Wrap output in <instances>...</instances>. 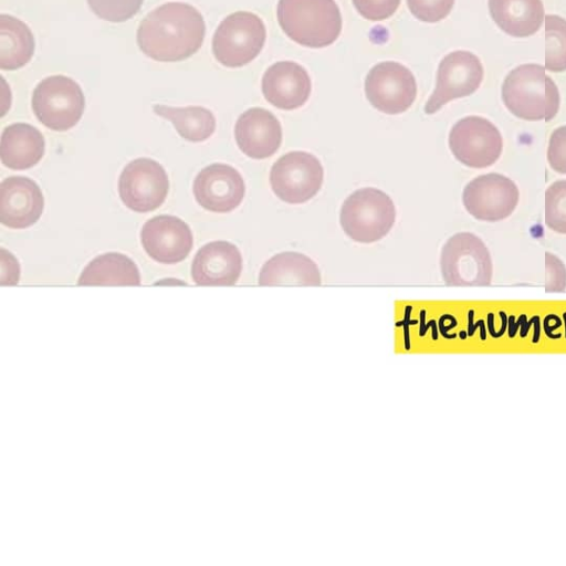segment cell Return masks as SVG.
I'll return each mask as SVG.
<instances>
[{
  "label": "cell",
  "instance_id": "cell-1",
  "mask_svg": "<svg viewBox=\"0 0 566 566\" xmlns=\"http://www.w3.org/2000/svg\"><path fill=\"white\" fill-rule=\"evenodd\" d=\"M201 13L185 2H168L149 12L137 30L143 53L159 62H177L196 53L205 38Z\"/></svg>",
  "mask_w": 566,
  "mask_h": 566
},
{
  "label": "cell",
  "instance_id": "cell-2",
  "mask_svg": "<svg viewBox=\"0 0 566 566\" xmlns=\"http://www.w3.org/2000/svg\"><path fill=\"white\" fill-rule=\"evenodd\" d=\"M502 101L515 117L548 122L559 109V92L545 67L527 63L513 69L502 84Z\"/></svg>",
  "mask_w": 566,
  "mask_h": 566
},
{
  "label": "cell",
  "instance_id": "cell-3",
  "mask_svg": "<svg viewBox=\"0 0 566 566\" xmlns=\"http://www.w3.org/2000/svg\"><path fill=\"white\" fill-rule=\"evenodd\" d=\"M276 15L284 33L307 48L328 46L342 31V14L334 0H279Z\"/></svg>",
  "mask_w": 566,
  "mask_h": 566
},
{
  "label": "cell",
  "instance_id": "cell-4",
  "mask_svg": "<svg viewBox=\"0 0 566 566\" xmlns=\"http://www.w3.org/2000/svg\"><path fill=\"white\" fill-rule=\"evenodd\" d=\"M396 209L384 191L366 187L350 193L342 205L340 227L352 240L373 243L382 239L392 228Z\"/></svg>",
  "mask_w": 566,
  "mask_h": 566
},
{
  "label": "cell",
  "instance_id": "cell-5",
  "mask_svg": "<svg viewBox=\"0 0 566 566\" xmlns=\"http://www.w3.org/2000/svg\"><path fill=\"white\" fill-rule=\"evenodd\" d=\"M440 270L448 286H489L493 264L489 249L474 233L459 232L443 244Z\"/></svg>",
  "mask_w": 566,
  "mask_h": 566
},
{
  "label": "cell",
  "instance_id": "cell-6",
  "mask_svg": "<svg viewBox=\"0 0 566 566\" xmlns=\"http://www.w3.org/2000/svg\"><path fill=\"white\" fill-rule=\"evenodd\" d=\"M265 38V25L259 15L238 11L228 15L217 28L212 51L222 65L240 67L259 55Z\"/></svg>",
  "mask_w": 566,
  "mask_h": 566
},
{
  "label": "cell",
  "instance_id": "cell-7",
  "mask_svg": "<svg viewBox=\"0 0 566 566\" xmlns=\"http://www.w3.org/2000/svg\"><path fill=\"white\" fill-rule=\"evenodd\" d=\"M85 107L80 85L64 75L42 80L32 95V109L48 128L62 132L75 126Z\"/></svg>",
  "mask_w": 566,
  "mask_h": 566
},
{
  "label": "cell",
  "instance_id": "cell-8",
  "mask_svg": "<svg viewBox=\"0 0 566 566\" xmlns=\"http://www.w3.org/2000/svg\"><path fill=\"white\" fill-rule=\"evenodd\" d=\"M449 148L454 158L470 168L494 165L503 151V137L499 128L481 116L459 119L450 129Z\"/></svg>",
  "mask_w": 566,
  "mask_h": 566
},
{
  "label": "cell",
  "instance_id": "cell-9",
  "mask_svg": "<svg viewBox=\"0 0 566 566\" xmlns=\"http://www.w3.org/2000/svg\"><path fill=\"white\" fill-rule=\"evenodd\" d=\"M324 170L314 155L294 150L280 157L271 167L270 185L274 195L291 205L304 203L321 189Z\"/></svg>",
  "mask_w": 566,
  "mask_h": 566
},
{
  "label": "cell",
  "instance_id": "cell-10",
  "mask_svg": "<svg viewBox=\"0 0 566 566\" xmlns=\"http://www.w3.org/2000/svg\"><path fill=\"white\" fill-rule=\"evenodd\" d=\"M520 190L509 177L490 172L469 181L462 192L465 210L476 220L496 222L509 218L517 207Z\"/></svg>",
  "mask_w": 566,
  "mask_h": 566
},
{
  "label": "cell",
  "instance_id": "cell-11",
  "mask_svg": "<svg viewBox=\"0 0 566 566\" xmlns=\"http://www.w3.org/2000/svg\"><path fill=\"white\" fill-rule=\"evenodd\" d=\"M483 75V65L472 52L458 50L447 54L439 64L436 87L424 105V113L433 114L447 103L473 94Z\"/></svg>",
  "mask_w": 566,
  "mask_h": 566
},
{
  "label": "cell",
  "instance_id": "cell-12",
  "mask_svg": "<svg viewBox=\"0 0 566 566\" xmlns=\"http://www.w3.org/2000/svg\"><path fill=\"white\" fill-rule=\"evenodd\" d=\"M365 94L379 112L400 114L409 109L416 99V78L408 67L398 62H380L366 76Z\"/></svg>",
  "mask_w": 566,
  "mask_h": 566
},
{
  "label": "cell",
  "instance_id": "cell-13",
  "mask_svg": "<svg viewBox=\"0 0 566 566\" xmlns=\"http://www.w3.org/2000/svg\"><path fill=\"white\" fill-rule=\"evenodd\" d=\"M169 189L163 166L150 158H137L123 169L118 192L124 205L136 212L157 209L165 201Z\"/></svg>",
  "mask_w": 566,
  "mask_h": 566
},
{
  "label": "cell",
  "instance_id": "cell-14",
  "mask_svg": "<svg viewBox=\"0 0 566 566\" xmlns=\"http://www.w3.org/2000/svg\"><path fill=\"white\" fill-rule=\"evenodd\" d=\"M245 185L240 172L226 164L203 168L193 181V195L205 209L224 213L235 209L243 200Z\"/></svg>",
  "mask_w": 566,
  "mask_h": 566
},
{
  "label": "cell",
  "instance_id": "cell-15",
  "mask_svg": "<svg viewBox=\"0 0 566 566\" xmlns=\"http://www.w3.org/2000/svg\"><path fill=\"white\" fill-rule=\"evenodd\" d=\"M140 239L147 254L165 264L182 261L192 248L190 228L174 216L161 214L146 221Z\"/></svg>",
  "mask_w": 566,
  "mask_h": 566
},
{
  "label": "cell",
  "instance_id": "cell-16",
  "mask_svg": "<svg viewBox=\"0 0 566 566\" xmlns=\"http://www.w3.org/2000/svg\"><path fill=\"white\" fill-rule=\"evenodd\" d=\"M261 87L264 98L271 105L292 111L306 103L312 82L307 71L298 63L280 61L264 72Z\"/></svg>",
  "mask_w": 566,
  "mask_h": 566
},
{
  "label": "cell",
  "instance_id": "cell-17",
  "mask_svg": "<svg viewBox=\"0 0 566 566\" xmlns=\"http://www.w3.org/2000/svg\"><path fill=\"white\" fill-rule=\"evenodd\" d=\"M43 207L42 191L32 179L13 176L0 184V222L3 226L28 228L39 220Z\"/></svg>",
  "mask_w": 566,
  "mask_h": 566
},
{
  "label": "cell",
  "instance_id": "cell-18",
  "mask_svg": "<svg viewBox=\"0 0 566 566\" xmlns=\"http://www.w3.org/2000/svg\"><path fill=\"white\" fill-rule=\"evenodd\" d=\"M234 137L244 155L253 159H264L280 148L282 127L270 111L252 107L239 116L234 126Z\"/></svg>",
  "mask_w": 566,
  "mask_h": 566
},
{
  "label": "cell",
  "instance_id": "cell-19",
  "mask_svg": "<svg viewBox=\"0 0 566 566\" xmlns=\"http://www.w3.org/2000/svg\"><path fill=\"white\" fill-rule=\"evenodd\" d=\"M242 271L239 249L228 241H213L200 248L191 264V276L198 285L230 286Z\"/></svg>",
  "mask_w": 566,
  "mask_h": 566
},
{
  "label": "cell",
  "instance_id": "cell-20",
  "mask_svg": "<svg viewBox=\"0 0 566 566\" xmlns=\"http://www.w3.org/2000/svg\"><path fill=\"white\" fill-rule=\"evenodd\" d=\"M322 276L316 263L300 252H281L270 258L259 273L262 286H319Z\"/></svg>",
  "mask_w": 566,
  "mask_h": 566
},
{
  "label": "cell",
  "instance_id": "cell-21",
  "mask_svg": "<svg viewBox=\"0 0 566 566\" xmlns=\"http://www.w3.org/2000/svg\"><path fill=\"white\" fill-rule=\"evenodd\" d=\"M44 154V138L39 129L25 123L7 126L0 139L1 163L15 170L36 165Z\"/></svg>",
  "mask_w": 566,
  "mask_h": 566
},
{
  "label": "cell",
  "instance_id": "cell-22",
  "mask_svg": "<svg viewBox=\"0 0 566 566\" xmlns=\"http://www.w3.org/2000/svg\"><path fill=\"white\" fill-rule=\"evenodd\" d=\"M488 4L496 25L514 38L535 34L545 19L542 0H489Z\"/></svg>",
  "mask_w": 566,
  "mask_h": 566
},
{
  "label": "cell",
  "instance_id": "cell-23",
  "mask_svg": "<svg viewBox=\"0 0 566 566\" xmlns=\"http://www.w3.org/2000/svg\"><path fill=\"white\" fill-rule=\"evenodd\" d=\"M78 285H139L136 264L120 253H105L93 259L83 270Z\"/></svg>",
  "mask_w": 566,
  "mask_h": 566
},
{
  "label": "cell",
  "instance_id": "cell-24",
  "mask_svg": "<svg viewBox=\"0 0 566 566\" xmlns=\"http://www.w3.org/2000/svg\"><path fill=\"white\" fill-rule=\"evenodd\" d=\"M34 52V38L29 27L19 19L0 15V67L17 70L25 65Z\"/></svg>",
  "mask_w": 566,
  "mask_h": 566
},
{
  "label": "cell",
  "instance_id": "cell-25",
  "mask_svg": "<svg viewBox=\"0 0 566 566\" xmlns=\"http://www.w3.org/2000/svg\"><path fill=\"white\" fill-rule=\"evenodd\" d=\"M154 112L170 120L179 135L190 142L197 143L209 138L216 128L213 114L202 106L154 105Z\"/></svg>",
  "mask_w": 566,
  "mask_h": 566
},
{
  "label": "cell",
  "instance_id": "cell-26",
  "mask_svg": "<svg viewBox=\"0 0 566 566\" xmlns=\"http://www.w3.org/2000/svg\"><path fill=\"white\" fill-rule=\"evenodd\" d=\"M545 69L566 71V20L556 14L545 17Z\"/></svg>",
  "mask_w": 566,
  "mask_h": 566
},
{
  "label": "cell",
  "instance_id": "cell-27",
  "mask_svg": "<svg viewBox=\"0 0 566 566\" xmlns=\"http://www.w3.org/2000/svg\"><path fill=\"white\" fill-rule=\"evenodd\" d=\"M545 224L556 233L566 234V180L551 184L545 191Z\"/></svg>",
  "mask_w": 566,
  "mask_h": 566
},
{
  "label": "cell",
  "instance_id": "cell-28",
  "mask_svg": "<svg viewBox=\"0 0 566 566\" xmlns=\"http://www.w3.org/2000/svg\"><path fill=\"white\" fill-rule=\"evenodd\" d=\"M144 0H87L92 11L101 19L123 22L133 18Z\"/></svg>",
  "mask_w": 566,
  "mask_h": 566
},
{
  "label": "cell",
  "instance_id": "cell-29",
  "mask_svg": "<svg viewBox=\"0 0 566 566\" xmlns=\"http://www.w3.org/2000/svg\"><path fill=\"white\" fill-rule=\"evenodd\" d=\"M410 12L423 22H438L451 12L454 0H407Z\"/></svg>",
  "mask_w": 566,
  "mask_h": 566
},
{
  "label": "cell",
  "instance_id": "cell-30",
  "mask_svg": "<svg viewBox=\"0 0 566 566\" xmlns=\"http://www.w3.org/2000/svg\"><path fill=\"white\" fill-rule=\"evenodd\" d=\"M546 155L549 167L558 174L566 175V125L553 130Z\"/></svg>",
  "mask_w": 566,
  "mask_h": 566
},
{
  "label": "cell",
  "instance_id": "cell-31",
  "mask_svg": "<svg viewBox=\"0 0 566 566\" xmlns=\"http://www.w3.org/2000/svg\"><path fill=\"white\" fill-rule=\"evenodd\" d=\"M358 13L371 21L390 18L400 4V0H353Z\"/></svg>",
  "mask_w": 566,
  "mask_h": 566
},
{
  "label": "cell",
  "instance_id": "cell-32",
  "mask_svg": "<svg viewBox=\"0 0 566 566\" xmlns=\"http://www.w3.org/2000/svg\"><path fill=\"white\" fill-rule=\"evenodd\" d=\"M565 290L566 265L552 252H545V292L556 293Z\"/></svg>",
  "mask_w": 566,
  "mask_h": 566
},
{
  "label": "cell",
  "instance_id": "cell-33",
  "mask_svg": "<svg viewBox=\"0 0 566 566\" xmlns=\"http://www.w3.org/2000/svg\"><path fill=\"white\" fill-rule=\"evenodd\" d=\"M0 260H1L0 283L2 285L15 284L19 281V274H20L19 263L9 252L4 251L3 249H1Z\"/></svg>",
  "mask_w": 566,
  "mask_h": 566
},
{
  "label": "cell",
  "instance_id": "cell-34",
  "mask_svg": "<svg viewBox=\"0 0 566 566\" xmlns=\"http://www.w3.org/2000/svg\"><path fill=\"white\" fill-rule=\"evenodd\" d=\"M559 326H560V319H558L554 326H552V327H545V333H546V335H547L549 338H559V337H560V335H559V334H557V335H553V334H552V329H554V328H556V327H559Z\"/></svg>",
  "mask_w": 566,
  "mask_h": 566
},
{
  "label": "cell",
  "instance_id": "cell-35",
  "mask_svg": "<svg viewBox=\"0 0 566 566\" xmlns=\"http://www.w3.org/2000/svg\"><path fill=\"white\" fill-rule=\"evenodd\" d=\"M564 318H565V334H566V313H564Z\"/></svg>",
  "mask_w": 566,
  "mask_h": 566
},
{
  "label": "cell",
  "instance_id": "cell-36",
  "mask_svg": "<svg viewBox=\"0 0 566 566\" xmlns=\"http://www.w3.org/2000/svg\"><path fill=\"white\" fill-rule=\"evenodd\" d=\"M461 338H465V334L464 333H461Z\"/></svg>",
  "mask_w": 566,
  "mask_h": 566
}]
</instances>
